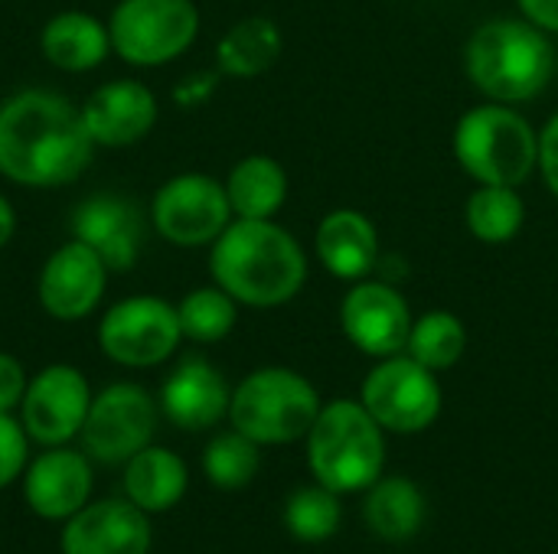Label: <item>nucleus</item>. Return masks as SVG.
<instances>
[{
  "instance_id": "f257e3e1",
  "label": "nucleus",
  "mask_w": 558,
  "mask_h": 554,
  "mask_svg": "<svg viewBox=\"0 0 558 554\" xmlns=\"http://www.w3.org/2000/svg\"><path fill=\"white\" fill-rule=\"evenodd\" d=\"M82 108L52 88H23L0 101V176L26 189L75 183L95 160Z\"/></svg>"
},
{
  "instance_id": "f03ea898",
  "label": "nucleus",
  "mask_w": 558,
  "mask_h": 554,
  "mask_svg": "<svg viewBox=\"0 0 558 554\" xmlns=\"http://www.w3.org/2000/svg\"><path fill=\"white\" fill-rule=\"evenodd\" d=\"M209 274L235 304L271 310L304 291L307 255L275 219H232L209 245Z\"/></svg>"
},
{
  "instance_id": "7ed1b4c3",
  "label": "nucleus",
  "mask_w": 558,
  "mask_h": 554,
  "mask_svg": "<svg viewBox=\"0 0 558 554\" xmlns=\"http://www.w3.org/2000/svg\"><path fill=\"white\" fill-rule=\"evenodd\" d=\"M464 69L477 91L500 104L539 98L556 78V46L546 29L523 20H490L474 29Z\"/></svg>"
},
{
  "instance_id": "20e7f679",
  "label": "nucleus",
  "mask_w": 558,
  "mask_h": 554,
  "mask_svg": "<svg viewBox=\"0 0 558 554\" xmlns=\"http://www.w3.org/2000/svg\"><path fill=\"white\" fill-rule=\"evenodd\" d=\"M307 464L320 487L333 493L369 490L383 477L386 438L363 402L337 398L320 408L307 431Z\"/></svg>"
},
{
  "instance_id": "39448f33",
  "label": "nucleus",
  "mask_w": 558,
  "mask_h": 554,
  "mask_svg": "<svg viewBox=\"0 0 558 554\" xmlns=\"http://www.w3.org/2000/svg\"><path fill=\"white\" fill-rule=\"evenodd\" d=\"M451 144L464 173L484 186H523L539 170V131L500 101L471 108Z\"/></svg>"
},
{
  "instance_id": "423d86ee",
  "label": "nucleus",
  "mask_w": 558,
  "mask_h": 554,
  "mask_svg": "<svg viewBox=\"0 0 558 554\" xmlns=\"http://www.w3.org/2000/svg\"><path fill=\"white\" fill-rule=\"evenodd\" d=\"M320 408L317 389L301 372L265 366L232 389L229 421L258 447H278L307 438Z\"/></svg>"
},
{
  "instance_id": "0eeeda50",
  "label": "nucleus",
  "mask_w": 558,
  "mask_h": 554,
  "mask_svg": "<svg viewBox=\"0 0 558 554\" xmlns=\"http://www.w3.org/2000/svg\"><path fill=\"white\" fill-rule=\"evenodd\" d=\"M111 52L134 69H160L180 59L199 36L193 0H118L108 16Z\"/></svg>"
},
{
  "instance_id": "6e6552de",
  "label": "nucleus",
  "mask_w": 558,
  "mask_h": 554,
  "mask_svg": "<svg viewBox=\"0 0 558 554\" xmlns=\"http://www.w3.org/2000/svg\"><path fill=\"white\" fill-rule=\"evenodd\" d=\"M183 330L177 304L134 294L111 304L98 323V349L124 369H154L180 349Z\"/></svg>"
},
{
  "instance_id": "1a4fd4ad",
  "label": "nucleus",
  "mask_w": 558,
  "mask_h": 554,
  "mask_svg": "<svg viewBox=\"0 0 558 554\" xmlns=\"http://www.w3.org/2000/svg\"><path fill=\"white\" fill-rule=\"evenodd\" d=\"M232 219L226 183L209 173H177L150 199L154 232L173 248H209Z\"/></svg>"
},
{
  "instance_id": "9d476101",
  "label": "nucleus",
  "mask_w": 558,
  "mask_h": 554,
  "mask_svg": "<svg viewBox=\"0 0 558 554\" xmlns=\"http://www.w3.org/2000/svg\"><path fill=\"white\" fill-rule=\"evenodd\" d=\"M363 408L392 434H418L441 415V385L432 369L415 362L409 353L386 356L369 369L360 392Z\"/></svg>"
},
{
  "instance_id": "9b49d317",
  "label": "nucleus",
  "mask_w": 558,
  "mask_h": 554,
  "mask_svg": "<svg viewBox=\"0 0 558 554\" xmlns=\"http://www.w3.org/2000/svg\"><path fill=\"white\" fill-rule=\"evenodd\" d=\"M157 402L137 382H111L98 395H92L82 447L92 460L101 464H128L137 451L154 441L157 431Z\"/></svg>"
},
{
  "instance_id": "f8f14e48",
  "label": "nucleus",
  "mask_w": 558,
  "mask_h": 554,
  "mask_svg": "<svg viewBox=\"0 0 558 554\" xmlns=\"http://www.w3.org/2000/svg\"><path fill=\"white\" fill-rule=\"evenodd\" d=\"M88 405V379L69 362H52L29 379L26 395L20 402V424L29 441L43 447H62L82 434Z\"/></svg>"
},
{
  "instance_id": "ddd939ff",
  "label": "nucleus",
  "mask_w": 558,
  "mask_h": 554,
  "mask_svg": "<svg viewBox=\"0 0 558 554\" xmlns=\"http://www.w3.org/2000/svg\"><path fill=\"white\" fill-rule=\"evenodd\" d=\"M108 278L111 271L101 255L85 242L69 238L43 261L36 278V300L46 317L59 323H78L101 307Z\"/></svg>"
},
{
  "instance_id": "4468645a",
  "label": "nucleus",
  "mask_w": 558,
  "mask_h": 554,
  "mask_svg": "<svg viewBox=\"0 0 558 554\" xmlns=\"http://www.w3.org/2000/svg\"><path fill=\"white\" fill-rule=\"evenodd\" d=\"M340 327L360 353L386 359L405 353L412 333V310L392 284L360 281L353 291H347L340 304Z\"/></svg>"
},
{
  "instance_id": "2eb2a0df",
  "label": "nucleus",
  "mask_w": 558,
  "mask_h": 554,
  "mask_svg": "<svg viewBox=\"0 0 558 554\" xmlns=\"http://www.w3.org/2000/svg\"><path fill=\"white\" fill-rule=\"evenodd\" d=\"M78 108L88 137L105 150L141 144L160 118L157 95L141 78H111L98 85Z\"/></svg>"
},
{
  "instance_id": "dca6fc26",
  "label": "nucleus",
  "mask_w": 558,
  "mask_h": 554,
  "mask_svg": "<svg viewBox=\"0 0 558 554\" xmlns=\"http://www.w3.org/2000/svg\"><path fill=\"white\" fill-rule=\"evenodd\" d=\"M72 238L85 242L92 251L101 255L108 271H131L141 258L144 245V216L134 202L98 193L82 199L69 219Z\"/></svg>"
},
{
  "instance_id": "f3484780",
  "label": "nucleus",
  "mask_w": 558,
  "mask_h": 554,
  "mask_svg": "<svg viewBox=\"0 0 558 554\" xmlns=\"http://www.w3.org/2000/svg\"><path fill=\"white\" fill-rule=\"evenodd\" d=\"M150 519L131 500L85 503L65 519L62 554H147Z\"/></svg>"
},
{
  "instance_id": "a211bd4d",
  "label": "nucleus",
  "mask_w": 558,
  "mask_h": 554,
  "mask_svg": "<svg viewBox=\"0 0 558 554\" xmlns=\"http://www.w3.org/2000/svg\"><path fill=\"white\" fill-rule=\"evenodd\" d=\"M232 389L226 376L203 356H186L160 385V411L183 431H206L229 418Z\"/></svg>"
},
{
  "instance_id": "6ab92c4d",
  "label": "nucleus",
  "mask_w": 558,
  "mask_h": 554,
  "mask_svg": "<svg viewBox=\"0 0 558 554\" xmlns=\"http://www.w3.org/2000/svg\"><path fill=\"white\" fill-rule=\"evenodd\" d=\"M23 496L39 519L65 522L92 496V464L85 454L62 447H46L23 473Z\"/></svg>"
},
{
  "instance_id": "aec40b11",
  "label": "nucleus",
  "mask_w": 558,
  "mask_h": 554,
  "mask_svg": "<svg viewBox=\"0 0 558 554\" xmlns=\"http://www.w3.org/2000/svg\"><path fill=\"white\" fill-rule=\"evenodd\" d=\"M314 248L320 264L340 281H363L379 258V235L366 212L333 209L320 219Z\"/></svg>"
},
{
  "instance_id": "412c9836",
  "label": "nucleus",
  "mask_w": 558,
  "mask_h": 554,
  "mask_svg": "<svg viewBox=\"0 0 558 554\" xmlns=\"http://www.w3.org/2000/svg\"><path fill=\"white\" fill-rule=\"evenodd\" d=\"M43 59L69 75H82L98 69L111 56L108 20H98L85 10H62L49 16L39 29Z\"/></svg>"
},
{
  "instance_id": "4be33fe9",
  "label": "nucleus",
  "mask_w": 558,
  "mask_h": 554,
  "mask_svg": "<svg viewBox=\"0 0 558 554\" xmlns=\"http://www.w3.org/2000/svg\"><path fill=\"white\" fill-rule=\"evenodd\" d=\"M186 487H190L186 464L167 447L147 444L124 467V493L147 516L173 509L183 500Z\"/></svg>"
},
{
  "instance_id": "5701e85b",
  "label": "nucleus",
  "mask_w": 558,
  "mask_h": 554,
  "mask_svg": "<svg viewBox=\"0 0 558 554\" xmlns=\"http://www.w3.org/2000/svg\"><path fill=\"white\" fill-rule=\"evenodd\" d=\"M222 183L235 219H275L288 199V173L268 153L242 157Z\"/></svg>"
},
{
  "instance_id": "b1692460",
  "label": "nucleus",
  "mask_w": 558,
  "mask_h": 554,
  "mask_svg": "<svg viewBox=\"0 0 558 554\" xmlns=\"http://www.w3.org/2000/svg\"><path fill=\"white\" fill-rule=\"evenodd\" d=\"M284 49V36L268 16H245L232 23L216 42V65L229 78H255L268 72Z\"/></svg>"
},
{
  "instance_id": "393cba45",
  "label": "nucleus",
  "mask_w": 558,
  "mask_h": 554,
  "mask_svg": "<svg viewBox=\"0 0 558 554\" xmlns=\"http://www.w3.org/2000/svg\"><path fill=\"white\" fill-rule=\"evenodd\" d=\"M363 519L383 542H409L425 522V496L409 477H379L366 490Z\"/></svg>"
},
{
  "instance_id": "a878e982",
  "label": "nucleus",
  "mask_w": 558,
  "mask_h": 554,
  "mask_svg": "<svg viewBox=\"0 0 558 554\" xmlns=\"http://www.w3.org/2000/svg\"><path fill=\"white\" fill-rule=\"evenodd\" d=\"M464 222H468V232L481 245H507L526 225V202L517 193V186L477 183V189L468 196Z\"/></svg>"
},
{
  "instance_id": "bb28decb",
  "label": "nucleus",
  "mask_w": 558,
  "mask_h": 554,
  "mask_svg": "<svg viewBox=\"0 0 558 554\" xmlns=\"http://www.w3.org/2000/svg\"><path fill=\"white\" fill-rule=\"evenodd\" d=\"M468 349V330L458 313L451 310H428L412 320V333L405 353L432 372H445L461 362Z\"/></svg>"
},
{
  "instance_id": "cd10ccee",
  "label": "nucleus",
  "mask_w": 558,
  "mask_h": 554,
  "mask_svg": "<svg viewBox=\"0 0 558 554\" xmlns=\"http://www.w3.org/2000/svg\"><path fill=\"white\" fill-rule=\"evenodd\" d=\"M177 317H180L183 340H193V343L209 346V343H222V340L235 330L239 304H235L219 284L193 287V291L177 304Z\"/></svg>"
},
{
  "instance_id": "c85d7f7f",
  "label": "nucleus",
  "mask_w": 558,
  "mask_h": 554,
  "mask_svg": "<svg viewBox=\"0 0 558 554\" xmlns=\"http://www.w3.org/2000/svg\"><path fill=\"white\" fill-rule=\"evenodd\" d=\"M258 444L245 434H239L235 428L226 434H216L206 451H203V473L209 477V483L216 490H245L255 473H258Z\"/></svg>"
},
{
  "instance_id": "c756f323",
  "label": "nucleus",
  "mask_w": 558,
  "mask_h": 554,
  "mask_svg": "<svg viewBox=\"0 0 558 554\" xmlns=\"http://www.w3.org/2000/svg\"><path fill=\"white\" fill-rule=\"evenodd\" d=\"M340 493L327 487H304L294 490L284 503V526L298 542L320 545L337 535L340 529Z\"/></svg>"
},
{
  "instance_id": "7c9ffc66",
  "label": "nucleus",
  "mask_w": 558,
  "mask_h": 554,
  "mask_svg": "<svg viewBox=\"0 0 558 554\" xmlns=\"http://www.w3.org/2000/svg\"><path fill=\"white\" fill-rule=\"evenodd\" d=\"M29 457V434L13 415H0V490L10 487L23 470Z\"/></svg>"
},
{
  "instance_id": "2f4dec72",
  "label": "nucleus",
  "mask_w": 558,
  "mask_h": 554,
  "mask_svg": "<svg viewBox=\"0 0 558 554\" xmlns=\"http://www.w3.org/2000/svg\"><path fill=\"white\" fill-rule=\"evenodd\" d=\"M29 376L13 353H0V415H13L26 395Z\"/></svg>"
},
{
  "instance_id": "473e14b6",
  "label": "nucleus",
  "mask_w": 558,
  "mask_h": 554,
  "mask_svg": "<svg viewBox=\"0 0 558 554\" xmlns=\"http://www.w3.org/2000/svg\"><path fill=\"white\" fill-rule=\"evenodd\" d=\"M539 173L549 193L558 199V114L549 118V124L539 131Z\"/></svg>"
},
{
  "instance_id": "72a5a7b5",
  "label": "nucleus",
  "mask_w": 558,
  "mask_h": 554,
  "mask_svg": "<svg viewBox=\"0 0 558 554\" xmlns=\"http://www.w3.org/2000/svg\"><path fill=\"white\" fill-rule=\"evenodd\" d=\"M520 10L539 29L558 33V0H520Z\"/></svg>"
},
{
  "instance_id": "f704fd0d",
  "label": "nucleus",
  "mask_w": 558,
  "mask_h": 554,
  "mask_svg": "<svg viewBox=\"0 0 558 554\" xmlns=\"http://www.w3.org/2000/svg\"><path fill=\"white\" fill-rule=\"evenodd\" d=\"M13 235H16V209H13V202L0 193V248H7Z\"/></svg>"
},
{
  "instance_id": "c9c22d12",
  "label": "nucleus",
  "mask_w": 558,
  "mask_h": 554,
  "mask_svg": "<svg viewBox=\"0 0 558 554\" xmlns=\"http://www.w3.org/2000/svg\"><path fill=\"white\" fill-rule=\"evenodd\" d=\"M556 75H558V49H556Z\"/></svg>"
}]
</instances>
